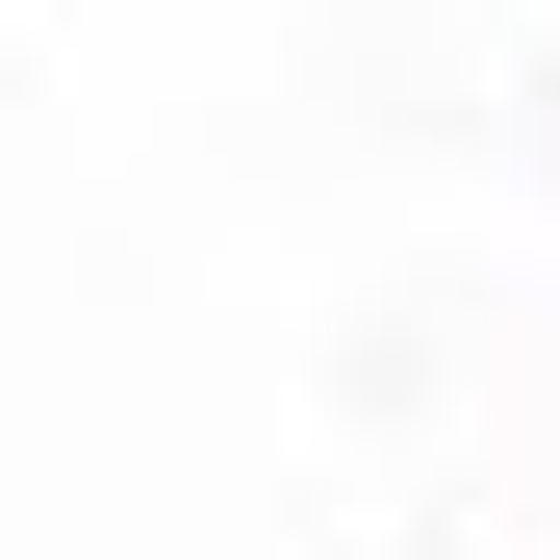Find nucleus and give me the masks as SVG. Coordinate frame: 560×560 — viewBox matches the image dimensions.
Listing matches in <instances>:
<instances>
[]
</instances>
